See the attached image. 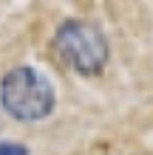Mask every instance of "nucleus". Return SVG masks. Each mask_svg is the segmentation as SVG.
<instances>
[{"label":"nucleus","mask_w":153,"mask_h":155,"mask_svg":"<svg viewBox=\"0 0 153 155\" xmlns=\"http://www.w3.org/2000/svg\"><path fill=\"white\" fill-rule=\"evenodd\" d=\"M0 102L17 121H40L54 110V87L34 68H12L0 82Z\"/></svg>","instance_id":"f257e3e1"},{"label":"nucleus","mask_w":153,"mask_h":155,"mask_svg":"<svg viewBox=\"0 0 153 155\" xmlns=\"http://www.w3.org/2000/svg\"><path fill=\"white\" fill-rule=\"evenodd\" d=\"M54 48L68 68L82 76L99 74L108 62V40L88 20H65L54 34Z\"/></svg>","instance_id":"f03ea898"},{"label":"nucleus","mask_w":153,"mask_h":155,"mask_svg":"<svg viewBox=\"0 0 153 155\" xmlns=\"http://www.w3.org/2000/svg\"><path fill=\"white\" fill-rule=\"evenodd\" d=\"M0 155H29V150H26L23 144L6 141V144H0Z\"/></svg>","instance_id":"7ed1b4c3"}]
</instances>
